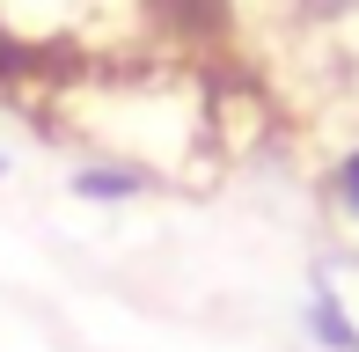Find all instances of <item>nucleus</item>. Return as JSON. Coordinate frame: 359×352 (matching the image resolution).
<instances>
[{
	"mask_svg": "<svg viewBox=\"0 0 359 352\" xmlns=\"http://www.w3.org/2000/svg\"><path fill=\"white\" fill-rule=\"evenodd\" d=\"M337 205H345V213L359 220V147L345 154V162H337Z\"/></svg>",
	"mask_w": 359,
	"mask_h": 352,
	"instance_id": "4",
	"label": "nucleus"
},
{
	"mask_svg": "<svg viewBox=\"0 0 359 352\" xmlns=\"http://www.w3.org/2000/svg\"><path fill=\"white\" fill-rule=\"evenodd\" d=\"M140 184H147V176H133V169H81V176H74L81 198H133Z\"/></svg>",
	"mask_w": 359,
	"mask_h": 352,
	"instance_id": "3",
	"label": "nucleus"
},
{
	"mask_svg": "<svg viewBox=\"0 0 359 352\" xmlns=\"http://www.w3.org/2000/svg\"><path fill=\"white\" fill-rule=\"evenodd\" d=\"M74 74H81L74 37H22V29L0 15V95H22L37 81H74Z\"/></svg>",
	"mask_w": 359,
	"mask_h": 352,
	"instance_id": "1",
	"label": "nucleus"
},
{
	"mask_svg": "<svg viewBox=\"0 0 359 352\" xmlns=\"http://www.w3.org/2000/svg\"><path fill=\"white\" fill-rule=\"evenodd\" d=\"M147 15L161 22V37H184V44H213L227 29V0H147Z\"/></svg>",
	"mask_w": 359,
	"mask_h": 352,
	"instance_id": "2",
	"label": "nucleus"
}]
</instances>
